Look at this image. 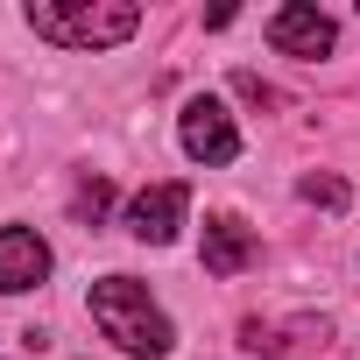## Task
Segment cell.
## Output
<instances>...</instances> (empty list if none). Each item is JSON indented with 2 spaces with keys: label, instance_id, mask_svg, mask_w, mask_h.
<instances>
[{
  "label": "cell",
  "instance_id": "1",
  "mask_svg": "<svg viewBox=\"0 0 360 360\" xmlns=\"http://www.w3.org/2000/svg\"><path fill=\"white\" fill-rule=\"evenodd\" d=\"M92 325H99L120 353H134V360H162V353L176 346V325L162 318V304H155L148 283H134V276H99V283H92Z\"/></svg>",
  "mask_w": 360,
  "mask_h": 360
},
{
  "label": "cell",
  "instance_id": "2",
  "mask_svg": "<svg viewBox=\"0 0 360 360\" xmlns=\"http://www.w3.org/2000/svg\"><path fill=\"white\" fill-rule=\"evenodd\" d=\"M29 29L57 50H113L141 29V8H127V0H29Z\"/></svg>",
  "mask_w": 360,
  "mask_h": 360
},
{
  "label": "cell",
  "instance_id": "3",
  "mask_svg": "<svg viewBox=\"0 0 360 360\" xmlns=\"http://www.w3.org/2000/svg\"><path fill=\"white\" fill-rule=\"evenodd\" d=\"M176 141H184V155H191V162H205V169H219V162H233V155H240L233 113H226L219 99H191V106H184V120H176Z\"/></svg>",
  "mask_w": 360,
  "mask_h": 360
},
{
  "label": "cell",
  "instance_id": "4",
  "mask_svg": "<svg viewBox=\"0 0 360 360\" xmlns=\"http://www.w3.org/2000/svg\"><path fill=\"white\" fill-rule=\"evenodd\" d=\"M184 212H191V191L176 184H148V191H134V205H127V233L134 240H148V248H169L176 240V226H184Z\"/></svg>",
  "mask_w": 360,
  "mask_h": 360
},
{
  "label": "cell",
  "instance_id": "5",
  "mask_svg": "<svg viewBox=\"0 0 360 360\" xmlns=\"http://www.w3.org/2000/svg\"><path fill=\"white\" fill-rule=\"evenodd\" d=\"M269 43H276L283 57H332L339 29H332L325 8H311V0H290V8L269 15Z\"/></svg>",
  "mask_w": 360,
  "mask_h": 360
},
{
  "label": "cell",
  "instance_id": "6",
  "mask_svg": "<svg viewBox=\"0 0 360 360\" xmlns=\"http://www.w3.org/2000/svg\"><path fill=\"white\" fill-rule=\"evenodd\" d=\"M50 276V248L29 226H0V297H22Z\"/></svg>",
  "mask_w": 360,
  "mask_h": 360
},
{
  "label": "cell",
  "instance_id": "7",
  "mask_svg": "<svg viewBox=\"0 0 360 360\" xmlns=\"http://www.w3.org/2000/svg\"><path fill=\"white\" fill-rule=\"evenodd\" d=\"M248 262H255V233H248L233 212L205 219V276H240Z\"/></svg>",
  "mask_w": 360,
  "mask_h": 360
},
{
  "label": "cell",
  "instance_id": "8",
  "mask_svg": "<svg viewBox=\"0 0 360 360\" xmlns=\"http://www.w3.org/2000/svg\"><path fill=\"white\" fill-rule=\"evenodd\" d=\"M71 212H78L85 226H99V219L113 212V184H106V176H85V184L71 191Z\"/></svg>",
  "mask_w": 360,
  "mask_h": 360
},
{
  "label": "cell",
  "instance_id": "9",
  "mask_svg": "<svg viewBox=\"0 0 360 360\" xmlns=\"http://www.w3.org/2000/svg\"><path fill=\"white\" fill-rule=\"evenodd\" d=\"M297 198H304V205H325V212H339V205H346V176H325V169H311L304 184H297Z\"/></svg>",
  "mask_w": 360,
  "mask_h": 360
},
{
  "label": "cell",
  "instance_id": "10",
  "mask_svg": "<svg viewBox=\"0 0 360 360\" xmlns=\"http://www.w3.org/2000/svg\"><path fill=\"white\" fill-rule=\"evenodd\" d=\"M233 92H240L248 106H276V92H269V85H262L255 71H240V78H233Z\"/></svg>",
  "mask_w": 360,
  "mask_h": 360
}]
</instances>
